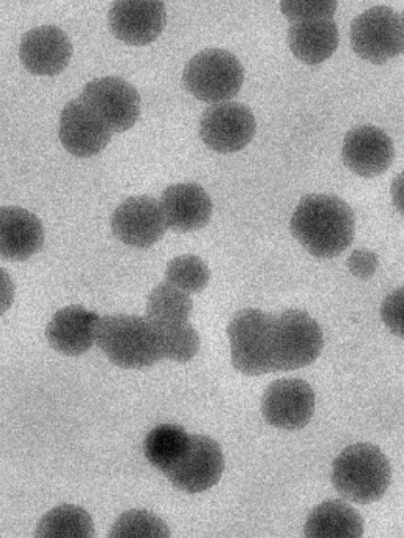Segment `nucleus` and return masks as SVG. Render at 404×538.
<instances>
[{
	"label": "nucleus",
	"mask_w": 404,
	"mask_h": 538,
	"mask_svg": "<svg viewBox=\"0 0 404 538\" xmlns=\"http://www.w3.org/2000/svg\"><path fill=\"white\" fill-rule=\"evenodd\" d=\"M290 229L311 255L332 258L351 245L356 230L355 215L351 207L336 195L311 194L297 204Z\"/></svg>",
	"instance_id": "nucleus-1"
},
{
	"label": "nucleus",
	"mask_w": 404,
	"mask_h": 538,
	"mask_svg": "<svg viewBox=\"0 0 404 538\" xmlns=\"http://www.w3.org/2000/svg\"><path fill=\"white\" fill-rule=\"evenodd\" d=\"M96 343L123 369H142L163 359L157 327L146 317L116 314L100 318Z\"/></svg>",
	"instance_id": "nucleus-2"
},
{
	"label": "nucleus",
	"mask_w": 404,
	"mask_h": 538,
	"mask_svg": "<svg viewBox=\"0 0 404 538\" xmlns=\"http://www.w3.org/2000/svg\"><path fill=\"white\" fill-rule=\"evenodd\" d=\"M391 480V464L379 447L358 442L344 448L332 464L331 482L346 499L357 504L379 500Z\"/></svg>",
	"instance_id": "nucleus-3"
},
{
	"label": "nucleus",
	"mask_w": 404,
	"mask_h": 538,
	"mask_svg": "<svg viewBox=\"0 0 404 538\" xmlns=\"http://www.w3.org/2000/svg\"><path fill=\"white\" fill-rule=\"evenodd\" d=\"M274 316L248 308L235 313L227 326L233 367L248 376L274 372Z\"/></svg>",
	"instance_id": "nucleus-4"
},
{
	"label": "nucleus",
	"mask_w": 404,
	"mask_h": 538,
	"mask_svg": "<svg viewBox=\"0 0 404 538\" xmlns=\"http://www.w3.org/2000/svg\"><path fill=\"white\" fill-rule=\"evenodd\" d=\"M243 77L242 65L233 54L221 48H206L189 60L181 80L195 98L215 104L234 97Z\"/></svg>",
	"instance_id": "nucleus-5"
},
{
	"label": "nucleus",
	"mask_w": 404,
	"mask_h": 538,
	"mask_svg": "<svg viewBox=\"0 0 404 538\" xmlns=\"http://www.w3.org/2000/svg\"><path fill=\"white\" fill-rule=\"evenodd\" d=\"M322 348V331L307 312L286 309L274 316V371L306 367L318 358Z\"/></svg>",
	"instance_id": "nucleus-6"
},
{
	"label": "nucleus",
	"mask_w": 404,
	"mask_h": 538,
	"mask_svg": "<svg viewBox=\"0 0 404 538\" xmlns=\"http://www.w3.org/2000/svg\"><path fill=\"white\" fill-rule=\"evenodd\" d=\"M349 39L359 57L383 64L401 52L400 15L389 6H373L352 20Z\"/></svg>",
	"instance_id": "nucleus-7"
},
{
	"label": "nucleus",
	"mask_w": 404,
	"mask_h": 538,
	"mask_svg": "<svg viewBox=\"0 0 404 538\" xmlns=\"http://www.w3.org/2000/svg\"><path fill=\"white\" fill-rule=\"evenodd\" d=\"M113 133H122L137 121L141 100L136 89L119 76H103L87 82L80 95Z\"/></svg>",
	"instance_id": "nucleus-8"
},
{
	"label": "nucleus",
	"mask_w": 404,
	"mask_h": 538,
	"mask_svg": "<svg viewBox=\"0 0 404 538\" xmlns=\"http://www.w3.org/2000/svg\"><path fill=\"white\" fill-rule=\"evenodd\" d=\"M224 468L223 451L215 440L205 435H189L185 451L164 475L177 489L198 493L215 485Z\"/></svg>",
	"instance_id": "nucleus-9"
},
{
	"label": "nucleus",
	"mask_w": 404,
	"mask_h": 538,
	"mask_svg": "<svg viewBox=\"0 0 404 538\" xmlns=\"http://www.w3.org/2000/svg\"><path fill=\"white\" fill-rule=\"evenodd\" d=\"M256 120L251 110L242 103L224 101L205 109L198 132L203 143L220 153L235 152L253 138Z\"/></svg>",
	"instance_id": "nucleus-10"
},
{
	"label": "nucleus",
	"mask_w": 404,
	"mask_h": 538,
	"mask_svg": "<svg viewBox=\"0 0 404 538\" xmlns=\"http://www.w3.org/2000/svg\"><path fill=\"white\" fill-rule=\"evenodd\" d=\"M314 392L301 378H281L272 382L261 399L265 421L276 428L294 430L303 428L312 417Z\"/></svg>",
	"instance_id": "nucleus-11"
},
{
	"label": "nucleus",
	"mask_w": 404,
	"mask_h": 538,
	"mask_svg": "<svg viewBox=\"0 0 404 538\" xmlns=\"http://www.w3.org/2000/svg\"><path fill=\"white\" fill-rule=\"evenodd\" d=\"M110 224L120 241L140 248L153 246L168 228L160 202L145 195L124 200L113 212Z\"/></svg>",
	"instance_id": "nucleus-12"
},
{
	"label": "nucleus",
	"mask_w": 404,
	"mask_h": 538,
	"mask_svg": "<svg viewBox=\"0 0 404 538\" xmlns=\"http://www.w3.org/2000/svg\"><path fill=\"white\" fill-rule=\"evenodd\" d=\"M113 132L80 97L64 106L58 126L63 147L78 158L100 153L110 143Z\"/></svg>",
	"instance_id": "nucleus-13"
},
{
	"label": "nucleus",
	"mask_w": 404,
	"mask_h": 538,
	"mask_svg": "<svg viewBox=\"0 0 404 538\" xmlns=\"http://www.w3.org/2000/svg\"><path fill=\"white\" fill-rule=\"evenodd\" d=\"M111 33L128 45L143 46L153 42L162 31L166 11L162 1L119 0L108 13Z\"/></svg>",
	"instance_id": "nucleus-14"
},
{
	"label": "nucleus",
	"mask_w": 404,
	"mask_h": 538,
	"mask_svg": "<svg viewBox=\"0 0 404 538\" xmlns=\"http://www.w3.org/2000/svg\"><path fill=\"white\" fill-rule=\"evenodd\" d=\"M344 164L355 174L373 178L384 173L394 159V145L381 128L362 125L349 130L343 140Z\"/></svg>",
	"instance_id": "nucleus-15"
},
{
	"label": "nucleus",
	"mask_w": 404,
	"mask_h": 538,
	"mask_svg": "<svg viewBox=\"0 0 404 538\" xmlns=\"http://www.w3.org/2000/svg\"><path fill=\"white\" fill-rule=\"evenodd\" d=\"M73 47L66 33L56 25H41L25 32L19 45L24 68L36 75L54 76L68 65Z\"/></svg>",
	"instance_id": "nucleus-16"
},
{
	"label": "nucleus",
	"mask_w": 404,
	"mask_h": 538,
	"mask_svg": "<svg viewBox=\"0 0 404 538\" xmlns=\"http://www.w3.org/2000/svg\"><path fill=\"white\" fill-rule=\"evenodd\" d=\"M100 317L80 305L57 310L48 322L45 335L50 346L67 356H78L96 342Z\"/></svg>",
	"instance_id": "nucleus-17"
},
{
	"label": "nucleus",
	"mask_w": 404,
	"mask_h": 538,
	"mask_svg": "<svg viewBox=\"0 0 404 538\" xmlns=\"http://www.w3.org/2000/svg\"><path fill=\"white\" fill-rule=\"evenodd\" d=\"M160 204L168 228L178 232H191L207 224L212 202L202 187L196 183H178L166 187Z\"/></svg>",
	"instance_id": "nucleus-18"
},
{
	"label": "nucleus",
	"mask_w": 404,
	"mask_h": 538,
	"mask_svg": "<svg viewBox=\"0 0 404 538\" xmlns=\"http://www.w3.org/2000/svg\"><path fill=\"white\" fill-rule=\"evenodd\" d=\"M0 219V247L4 258L23 261L41 247L44 230L36 215L21 207L4 206Z\"/></svg>",
	"instance_id": "nucleus-19"
},
{
	"label": "nucleus",
	"mask_w": 404,
	"mask_h": 538,
	"mask_svg": "<svg viewBox=\"0 0 404 538\" xmlns=\"http://www.w3.org/2000/svg\"><path fill=\"white\" fill-rule=\"evenodd\" d=\"M338 30L333 18H312L290 22L287 43L291 52L308 65L320 64L336 51Z\"/></svg>",
	"instance_id": "nucleus-20"
},
{
	"label": "nucleus",
	"mask_w": 404,
	"mask_h": 538,
	"mask_svg": "<svg viewBox=\"0 0 404 538\" xmlns=\"http://www.w3.org/2000/svg\"><path fill=\"white\" fill-rule=\"evenodd\" d=\"M364 534L359 512L341 499H327L316 506L304 525L310 538H358Z\"/></svg>",
	"instance_id": "nucleus-21"
},
{
	"label": "nucleus",
	"mask_w": 404,
	"mask_h": 538,
	"mask_svg": "<svg viewBox=\"0 0 404 538\" xmlns=\"http://www.w3.org/2000/svg\"><path fill=\"white\" fill-rule=\"evenodd\" d=\"M35 536L39 538H92L94 525L83 508L71 504L57 506L39 521Z\"/></svg>",
	"instance_id": "nucleus-22"
},
{
	"label": "nucleus",
	"mask_w": 404,
	"mask_h": 538,
	"mask_svg": "<svg viewBox=\"0 0 404 538\" xmlns=\"http://www.w3.org/2000/svg\"><path fill=\"white\" fill-rule=\"evenodd\" d=\"M189 435L176 424H160L152 429L144 441V453L149 463L163 473L185 451Z\"/></svg>",
	"instance_id": "nucleus-23"
},
{
	"label": "nucleus",
	"mask_w": 404,
	"mask_h": 538,
	"mask_svg": "<svg viewBox=\"0 0 404 538\" xmlns=\"http://www.w3.org/2000/svg\"><path fill=\"white\" fill-rule=\"evenodd\" d=\"M193 303L189 293L167 282L155 286L146 302V317L154 325H163L187 322Z\"/></svg>",
	"instance_id": "nucleus-24"
},
{
	"label": "nucleus",
	"mask_w": 404,
	"mask_h": 538,
	"mask_svg": "<svg viewBox=\"0 0 404 538\" xmlns=\"http://www.w3.org/2000/svg\"><path fill=\"white\" fill-rule=\"evenodd\" d=\"M111 538H166L171 532L166 523L145 509H130L122 513L109 533Z\"/></svg>",
	"instance_id": "nucleus-25"
},
{
	"label": "nucleus",
	"mask_w": 404,
	"mask_h": 538,
	"mask_svg": "<svg viewBox=\"0 0 404 538\" xmlns=\"http://www.w3.org/2000/svg\"><path fill=\"white\" fill-rule=\"evenodd\" d=\"M155 326L160 336L163 358L183 363L190 360L198 353L200 339L189 321Z\"/></svg>",
	"instance_id": "nucleus-26"
},
{
	"label": "nucleus",
	"mask_w": 404,
	"mask_h": 538,
	"mask_svg": "<svg viewBox=\"0 0 404 538\" xmlns=\"http://www.w3.org/2000/svg\"><path fill=\"white\" fill-rule=\"evenodd\" d=\"M165 282L190 294L203 291L210 279V271L198 256L185 254L172 258L165 269Z\"/></svg>",
	"instance_id": "nucleus-27"
},
{
	"label": "nucleus",
	"mask_w": 404,
	"mask_h": 538,
	"mask_svg": "<svg viewBox=\"0 0 404 538\" xmlns=\"http://www.w3.org/2000/svg\"><path fill=\"white\" fill-rule=\"evenodd\" d=\"M337 1H282V13L290 22L312 18H333Z\"/></svg>",
	"instance_id": "nucleus-28"
},
{
	"label": "nucleus",
	"mask_w": 404,
	"mask_h": 538,
	"mask_svg": "<svg viewBox=\"0 0 404 538\" xmlns=\"http://www.w3.org/2000/svg\"><path fill=\"white\" fill-rule=\"evenodd\" d=\"M381 318L395 335L404 339V286L394 290L383 299Z\"/></svg>",
	"instance_id": "nucleus-29"
},
{
	"label": "nucleus",
	"mask_w": 404,
	"mask_h": 538,
	"mask_svg": "<svg viewBox=\"0 0 404 538\" xmlns=\"http://www.w3.org/2000/svg\"><path fill=\"white\" fill-rule=\"evenodd\" d=\"M347 265L355 277L367 280L375 273L379 259L374 252L366 248H357L347 257Z\"/></svg>",
	"instance_id": "nucleus-30"
},
{
	"label": "nucleus",
	"mask_w": 404,
	"mask_h": 538,
	"mask_svg": "<svg viewBox=\"0 0 404 538\" xmlns=\"http://www.w3.org/2000/svg\"><path fill=\"white\" fill-rule=\"evenodd\" d=\"M391 197L395 209L404 216V170L399 173L391 185Z\"/></svg>",
	"instance_id": "nucleus-31"
},
{
	"label": "nucleus",
	"mask_w": 404,
	"mask_h": 538,
	"mask_svg": "<svg viewBox=\"0 0 404 538\" xmlns=\"http://www.w3.org/2000/svg\"><path fill=\"white\" fill-rule=\"evenodd\" d=\"M401 52L404 54V11L400 14Z\"/></svg>",
	"instance_id": "nucleus-32"
}]
</instances>
